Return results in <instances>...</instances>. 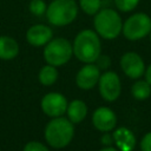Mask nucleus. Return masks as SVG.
I'll use <instances>...</instances> for the list:
<instances>
[{
	"mask_svg": "<svg viewBox=\"0 0 151 151\" xmlns=\"http://www.w3.org/2000/svg\"><path fill=\"white\" fill-rule=\"evenodd\" d=\"M72 47L76 58L84 64L94 63L101 54L100 39L94 29L86 28L80 31L73 40Z\"/></svg>",
	"mask_w": 151,
	"mask_h": 151,
	"instance_id": "1",
	"label": "nucleus"
},
{
	"mask_svg": "<svg viewBox=\"0 0 151 151\" xmlns=\"http://www.w3.org/2000/svg\"><path fill=\"white\" fill-rule=\"evenodd\" d=\"M44 136L48 145L54 149H63L67 146L73 139V123L68 118H65L63 116L55 117L47 123Z\"/></svg>",
	"mask_w": 151,
	"mask_h": 151,
	"instance_id": "2",
	"label": "nucleus"
},
{
	"mask_svg": "<svg viewBox=\"0 0 151 151\" xmlns=\"http://www.w3.org/2000/svg\"><path fill=\"white\" fill-rule=\"evenodd\" d=\"M79 5L76 0H52L47 5L45 17L48 24L63 27L72 24L78 17Z\"/></svg>",
	"mask_w": 151,
	"mask_h": 151,
	"instance_id": "3",
	"label": "nucleus"
},
{
	"mask_svg": "<svg viewBox=\"0 0 151 151\" xmlns=\"http://www.w3.org/2000/svg\"><path fill=\"white\" fill-rule=\"evenodd\" d=\"M93 27L99 37L112 40L122 33L123 20L113 8H101L93 18Z\"/></svg>",
	"mask_w": 151,
	"mask_h": 151,
	"instance_id": "4",
	"label": "nucleus"
},
{
	"mask_svg": "<svg viewBox=\"0 0 151 151\" xmlns=\"http://www.w3.org/2000/svg\"><path fill=\"white\" fill-rule=\"evenodd\" d=\"M42 55L47 64L55 67L63 66L68 63L73 55V47L65 38H52V40L44 46Z\"/></svg>",
	"mask_w": 151,
	"mask_h": 151,
	"instance_id": "5",
	"label": "nucleus"
},
{
	"mask_svg": "<svg viewBox=\"0 0 151 151\" xmlns=\"http://www.w3.org/2000/svg\"><path fill=\"white\" fill-rule=\"evenodd\" d=\"M151 32V18L144 12H138L130 15L123 22V35L131 41L140 40L147 37Z\"/></svg>",
	"mask_w": 151,
	"mask_h": 151,
	"instance_id": "6",
	"label": "nucleus"
},
{
	"mask_svg": "<svg viewBox=\"0 0 151 151\" xmlns=\"http://www.w3.org/2000/svg\"><path fill=\"white\" fill-rule=\"evenodd\" d=\"M99 93L103 99L106 101H114L122 91V85H120V79L118 74L113 71H107L100 74L99 81Z\"/></svg>",
	"mask_w": 151,
	"mask_h": 151,
	"instance_id": "7",
	"label": "nucleus"
},
{
	"mask_svg": "<svg viewBox=\"0 0 151 151\" xmlns=\"http://www.w3.org/2000/svg\"><path fill=\"white\" fill-rule=\"evenodd\" d=\"M67 105L66 97L59 92H50L45 94L40 103L42 112L52 118L63 116L67 110Z\"/></svg>",
	"mask_w": 151,
	"mask_h": 151,
	"instance_id": "8",
	"label": "nucleus"
},
{
	"mask_svg": "<svg viewBox=\"0 0 151 151\" xmlns=\"http://www.w3.org/2000/svg\"><path fill=\"white\" fill-rule=\"evenodd\" d=\"M120 68L131 79L140 78L145 72V64L136 52H126L120 58Z\"/></svg>",
	"mask_w": 151,
	"mask_h": 151,
	"instance_id": "9",
	"label": "nucleus"
},
{
	"mask_svg": "<svg viewBox=\"0 0 151 151\" xmlns=\"http://www.w3.org/2000/svg\"><path fill=\"white\" fill-rule=\"evenodd\" d=\"M100 78V68L93 64H85L76 76V84L81 90H91L93 88Z\"/></svg>",
	"mask_w": 151,
	"mask_h": 151,
	"instance_id": "10",
	"label": "nucleus"
},
{
	"mask_svg": "<svg viewBox=\"0 0 151 151\" xmlns=\"http://www.w3.org/2000/svg\"><path fill=\"white\" fill-rule=\"evenodd\" d=\"M93 126L101 132H110L116 127L117 117L110 107H98L92 114Z\"/></svg>",
	"mask_w": 151,
	"mask_h": 151,
	"instance_id": "11",
	"label": "nucleus"
},
{
	"mask_svg": "<svg viewBox=\"0 0 151 151\" xmlns=\"http://www.w3.org/2000/svg\"><path fill=\"white\" fill-rule=\"evenodd\" d=\"M53 38V31L50 26L44 24H37L31 26L26 31V40L34 47L45 46Z\"/></svg>",
	"mask_w": 151,
	"mask_h": 151,
	"instance_id": "12",
	"label": "nucleus"
},
{
	"mask_svg": "<svg viewBox=\"0 0 151 151\" xmlns=\"http://www.w3.org/2000/svg\"><path fill=\"white\" fill-rule=\"evenodd\" d=\"M113 142L116 143L117 147L120 151H132L136 145V138L132 131L127 127H119L117 129L113 134Z\"/></svg>",
	"mask_w": 151,
	"mask_h": 151,
	"instance_id": "13",
	"label": "nucleus"
},
{
	"mask_svg": "<svg viewBox=\"0 0 151 151\" xmlns=\"http://www.w3.org/2000/svg\"><path fill=\"white\" fill-rule=\"evenodd\" d=\"M19 54L18 41L9 35H0V60H12Z\"/></svg>",
	"mask_w": 151,
	"mask_h": 151,
	"instance_id": "14",
	"label": "nucleus"
},
{
	"mask_svg": "<svg viewBox=\"0 0 151 151\" xmlns=\"http://www.w3.org/2000/svg\"><path fill=\"white\" fill-rule=\"evenodd\" d=\"M66 113H67V118L73 124H78L85 119L87 114V106L83 100L74 99L71 103H68Z\"/></svg>",
	"mask_w": 151,
	"mask_h": 151,
	"instance_id": "15",
	"label": "nucleus"
},
{
	"mask_svg": "<svg viewBox=\"0 0 151 151\" xmlns=\"http://www.w3.org/2000/svg\"><path fill=\"white\" fill-rule=\"evenodd\" d=\"M58 76H59V73H58L57 67L53 66V65L47 64V65H45V66H42L40 68L39 74H38V79H39L41 85L51 86L57 81Z\"/></svg>",
	"mask_w": 151,
	"mask_h": 151,
	"instance_id": "16",
	"label": "nucleus"
},
{
	"mask_svg": "<svg viewBox=\"0 0 151 151\" xmlns=\"http://www.w3.org/2000/svg\"><path fill=\"white\" fill-rule=\"evenodd\" d=\"M132 96L138 100H144L151 94V85L147 80H138L132 85L131 88Z\"/></svg>",
	"mask_w": 151,
	"mask_h": 151,
	"instance_id": "17",
	"label": "nucleus"
},
{
	"mask_svg": "<svg viewBox=\"0 0 151 151\" xmlns=\"http://www.w3.org/2000/svg\"><path fill=\"white\" fill-rule=\"evenodd\" d=\"M79 8L87 15H96L101 9V0H79Z\"/></svg>",
	"mask_w": 151,
	"mask_h": 151,
	"instance_id": "18",
	"label": "nucleus"
},
{
	"mask_svg": "<svg viewBox=\"0 0 151 151\" xmlns=\"http://www.w3.org/2000/svg\"><path fill=\"white\" fill-rule=\"evenodd\" d=\"M47 5L45 0H31L28 4V11L34 17H42L46 13Z\"/></svg>",
	"mask_w": 151,
	"mask_h": 151,
	"instance_id": "19",
	"label": "nucleus"
},
{
	"mask_svg": "<svg viewBox=\"0 0 151 151\" xmlns=\"http://www.w3.org/2000/svg\"><path fill=\"white\" fill-rule=\"evenodd\" d=\"M140 0H114V5L118 11L123 13L132 12L139 4Z\"/></svg>",
	"mask_w": 151,
	"mask_h": 151,
	"instance_id": "20",
	"label": "nucleus"
},
{
	"mask_svg": "<svg viewBox=\"0 0 151 151\" xmlns=\"http://www.w3.org/2000/svg\"><path fill=\"white\" fill-rule=\"evenodd\" d=\"M22 151H50V150L42 143L37 142V140H32V142H28L24 146V150Z\"/></svg>",
	"mask_w": 151,
	"mask_h": 151,
	"instance_id": "21",
	"label": "nucleus"
},
{
	"mask_svg": "<svg viewBox=\"0 0 151 151\" xmlns=\"http://www.w3.org/2000/svg\"><path fill=\"white\" fill-rule=\"evenodd\" d=\"M96 65L100 68V70H106V68H109L110 67V65H111V59H110V57L109 55H106V54H100L98 58H97V60H96Z\"/></svg>",
	"mask_w": 151,
	"mask_h": 151,
	"instance_id": "22",
	"label": "nucleus"
},
{
	"mask_svg": "<svg viewBox=\"0 0 151 151\" xmlns=\"http://www.w3.org/2000/svg\"><path fill=\"white\" fill-rule=\"evenodd\" d=\"M140 149H142V151H151V132H147L142 138Z\"/></svg>",
	"mask_w": 151,
	"mask_h": 151,
	"instance_id": "23",
	"label": "nucleus"
},
{
	"mask_svg": "<svg viewBox=\"0 0 151 151\" xmlns=\"http://www.w3.org/2000/svg\"><path fill=\"white\" fill-rule=\"evenodd\" d=\"M101 143L104 144V145H110V144H112L113 143V137L111 136V134H109V133H105L103 137H101Z\"/></svg>",
	"mask_w": 151,
	"mask_h": 151,
	"instance_id": "24",
	"label": "nucleus"
},
{
	"mask_svg": "<svg viewBox=\"0 0 151 151\" xmlns=\"http://www.w3.org/2000/svg\"><path fill=\"white\" fill-rule=\"evenodd\" d=\"M145 80H147L149 84L151 85V65H149L147 68L145 70Z\"/></svg>",
	"mask_w": 151,
	"mask_h": 151,
	"instance_id": "25",
	"label": "nucleus"
},
{
	"mask_svg": "<svg viewBox=\"0 0 151 151\" xmlns=\"http://www.w3.org/2000/svg\"><path fill=\"white\" fill-rule=\"evenodd\" d=\"M99 151H118V150H117V149H114V147L107 146V147H104V149H101V150H99Z\"/></svg>",
	"mask_w": 151,
	"mask_h": 151,
	"instance_id": "26",
	"label": "nucleus"
},
{
	"mask_svg": "<svg viewBox=\"0 0 151 151\" xmlns=\"http://www.w3.org/2000/svg\"><path fill=\"white\" fill-rule=\"evenodd\" d=\"M149 37H150V41H151V32H150V34H149Z\"/></svg>",
	"mask_w": 151,
	"mask_h": 151,
	"instance_id": "27",
	"label": "nucleus"
}]
</instances>
